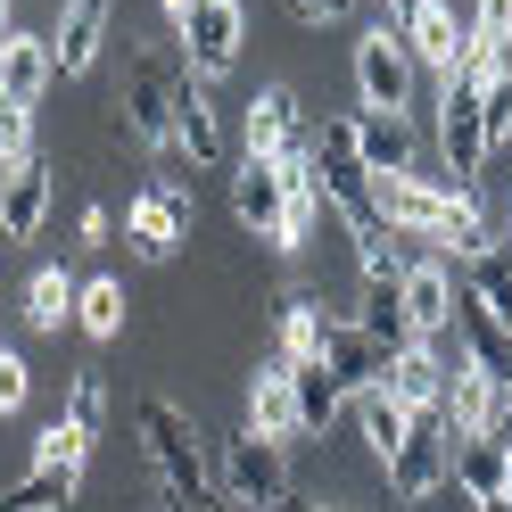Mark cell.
<instances>
[{
    "label": "cell",
    "instance_id": "7402d4cb",
    "mask_svg": "<svg viewBox=\"0 0 512 512\" xmlns=\"http://www.w3.org/2000/svg\"><path fill=\"white\" fill-rule=\"evenodd\" d=\"M405 323L413 339H438L455 323V273L446 265H405Z\"/></svg>",
    "mask_w": 512,
    "mask_h": 512
},
{
    "label": "cell",
    "instance_id": "8992f818",
    "mask_svg": "<svg viewBox=\"0 0 512 512\" xmlns=\"http://www.w3.org/2000/svg\"><path fill=\"white\" fill-rule=\"evenodd\" d=\"M223 496L232 504H256V512H281L298 488H290V455H281V438H256V430H240L232 446H223Z\"/></svg>",
    "mask_w": 512,
    "mask_h": 512
},
{
    "label": "cell",
    "instance_id": "c3c4849f",
    "mask_svg": "<svg viewBox=\"0 0 512 512\" xmlns=\"http://www.w3.org/2000/svg\"><path fill=\"white\" fill-rule=\"evenodd\" d=\"M215 512H232V504H215Z\"/></svg>",
    "mask_w": 512,
    "mask_h": 512
},
{
    "label": "cell",
    "instance_id": "484cf974",
    "mask_svg": "<svg viewBox=\"0 0 512 512\" xmlns=\"http://www.w3.org/2000/svg\"><path fill=\"white\" fill-rule=\"evenodd\" d=\"M42 215H50V166H42V157H25V166L9 174V207H0V232H9V240H34V232H42Z\"/></svg>",
    "mask_w": 512,
    "mask_h": 512
},
{
    "label": "cell",
    "instance_id": "4fadbf2b",
    "mask_svg": "<svg viewBox=\"0 0 512 512\" xmlns=\"http://www.w3.org/2000/svg\"><path fill=\"white\" fill-rule=\"evenodd\" d=\"M124 232H133V256H149V265H166V256L182 248V232H190V199L174 182H157V190H141L133 199V215H124Z\"/></svg>",
    "mask_w": 512,
    "mask_h": 512
},
{
    "label": "cell",
    "instance_id": "9c48e42d",
    "mask_svg": "<svg viewBox=\"0 0 512 512\" xmlns=\"http://www.w3.org/2000/svg\"><path fill=\"white\" fill-rule=\"evenodd\" d=\"M413 50L389 34V25H372L356 42V91H364V116H405L413 108Z\"/></svg>",
    "mask_w": 512,
    "mask_h": 512
},
{
    "label": "cell",
    "instance_id": "f546056e",
    "mask_svg": "<svg viewBox=\"0 0 512 512\" xmlns=\"http://www.w3.org/2000/svg\"><path fill=\"white\" fill-rule=\"evenodd\" d=\"M290 397H298V430H331L339 405H347V389L323 364H290Z\"/></svg>",
    "mask_w": 512,
    "mask_h": 512
},
{
    "label": "cell",
    "instance_id": "44dd1931",
    "mask_svg": "<svg viewBox=\"0 0 512 512\" xmlns=\"http://www.w3.org/2000/svg\"><path fill=\"white\" fill-rule=\"evenodd\" d=\"M42 83H50V42L42 34H0V100L34 108Z\"/></svg>",
    "mask_w": 512,
    "mask_h": 512
},
{
    "label": "cell",
    "instance_id": "ffe728a7",
    "mask_svg": "<svg viewBox=\"0 0 512 512\" xmlns=\"http://www.w3.org/2000/svg\"><path fill=\"white\" fill-rule=\"evenodd\" d=\"M463 298L488 306L496 323L512 331V240H479V248L463 256Z\"/></svg>",
    "mask_w": 512,
    "mask_h": 512
},
{
    "label": "cell",
    "instance_id": "ba28073f",
    "mask_svg": "<svg viewBox=\"0 0 512 512\" xmlns=\"http://www.w3.org/2000/svg\"><path fill=\"white\" fill-rule=\"evenodd\" d=\"M389 34L413 50V67L455 75V58H463V42H471V25L455 17V0H389Z\"/></svg>",
    "mask_w": 512,
    "mask_h": 512
},
{
    "label": "cell",
    "instance_id": "7bdbcfd3",
    "mask_svg": "<svg viewBox=\"0 0 512 512\" xmlns=\"http://www.w3.org/2000/svg\"><path fill=\"white\" fill-rule=\"evenodd\" d=\"M281 512H339V504H306V496H290V504H281Z\"/></svg>",
    "mask_w": 512,
    "mask_h": 512
},
{
    "label": "cell",
    "instance_id": "8d00e7d4",
    "mask_svg": "<svg viewBox=\"0 0 512 512\" xmlns=\"http://www.w3.org/2000/svg\"><path fill=\"white\" fill-rule=\"evenodd\" d=\"M0 157H9V166L34 157V108H9V100H0Z\"/></svg>",
    "mask_w": 512,
    "mask_h": 512
},
{
    "label": "cell",
    "instance_id": "5bb4252c",
    "mask_svg": "<svg viewBox=\"0 0 512 512\" xmlns=\"http://www.w3.org/2000/svg\"><path fill=\"white\" fill-rule=\"evenodd\" d=\"M323 372L339 380L347 397H364V389H389V356H380V347H372L356 323H339V314L323 323Z\"/></svg>",
    "mask_w": 512,
    "mask_h": 512
},
{
    "label": "cell",
    "instance_id": "603a6c76",
    "mask_svg": "<svg viewBox=\"0 0 512 512\" xmlns=\"http://www.w3.org/2000/svg\"><path fill=\"white\" fill-rule=\"evenodd\" d=\"M248 430L256 438H290L298 430V397H290V364H265L248 380Z\"/></svg>",
    "mask_w": 512,
    "mask_h": 512
},
{
    "label": "cell",
    "instance_id": "f6af8a7d",
    "mask_svg": "<svg viewBox=\"0 0 512 512\" xmlns=\"http://www.w3.org/2000/svg\"><path fill=\"white\" fill-rule=\"evenodd\" d=\"M496 504H504V512H512V479H504V496H496Z\"/></svg>",
    "mask_w": 512,
    "mask_h": 512
},
{
    "label": "cell",
    "instance_id": "7dc6e473",
    "mask_svg": "<svg viewBox=\"0 0 512 512\" xmlns=\"http://www.w3.org/2000/svg\"><path fill=\"white\" fill-rule=\"evenodd\" d=\"M479 512H504V504H479Z\"/></svg>",
    "mask_w": 512,
    "mask_h": 512
},
{
    "label": "cell",
    "instance_id": "60d3db41",
    "mask_svg": "<svg viewBox=\"0 0 512 512\" xmlns=\"http://www.w3.org/2000/svg\"><path fill=\"white\" fill-rule=\"evenodd\" d=\"M108 232H116V215L108 207H83V248H108Z\"/></svg>",
    "mask_w": 512,
    "mask_h": 512
},
{
    "label": "cell",
    "instance_id": "52a82bcc",
    "mask_svg": "<svg viewBox=\"0 0 512 512\" xmlns=\"http://www.w3.org/2000/svg\"><path fill=\"white\" fill-rule=\"evenodd\" d=\"M479 83H488V75L455 67V75H446V100H438V141H446V174H455V190H471V174L488 166V116H479Z\"/></svg>",
    "mask_w": 512,
    "mask_h": 512
},
{
    "label": "cell",
    "instance_id": "d6a6232c",
    "mask_svg": "<svg viewBox=\"0 0 512 512\" xmlns=\"http://www.w3.org/2000/svg\"><path fill=\"white\" fill-rule=\"evenodd\" d=\"M479 116H488V149L512 141V58H496V75L479 83Z\"/></svg>",
    "mask_w": 512,
    "mask_h": 512
},
{
    "label": "cell",
    "instance_id": "ee69618b",
    "mask_svg": "<svg viewBox=\"0 0 512 512\" xmlns=\"http://www.w3.org/2000/svg\"><path fill=\"white\" fill-rule=\"evenodd\" d=\"M9 174H17V166H9V157H0V207H9Z\"/></svg>",
    "mask_w": 512,
    "mask_h": 512
},
{
    "label": "cell",
    "instance_id": "836d02e7",
    "mask_svg": "<svg viewBox=\"0 0 512 512\" xmlns=\"http://www.w3.org/2000/svg\"><path fill=\"white\" fill-rule=\"evenodd\" d=\"M67 422H75L83 438H100V422H108V380H100V372H83V380H75V397H67Z\"/></svg>",
    "mask_w": 512,
    "mask_h": 512
},
{
    "label": "cell",
    "instance_id": "e0dca14e",
    "mask_svg": "<svg viewBox=\"0 0 512 512\" xmlns=\"http://www.w3.org/2000/svg\"><path fill=\"white\" fill-rule=\"evenodd\" d=\"M438 413H446V430L455 438H488V413H496V380L479 372L471 356L446 372V389H438Z\"/></svg>",
    "mask_w": 512,
    "mask_h": 512
},
{
    "label": "cell",
    "instance_id": "30bf717a",
    "mask_svg": "<svg viewBox=\"0 0 512 512\" xmlns=\"http://www.w3.org/2000/svg\"><path fill=\"white\" fill-rule=\"evenodd\" d=\"M446 471H455V430H446V413L430 405V413H413V422H405V446L389 455V488L413 504V496H430Z\"/></svg>",
    "mask_w": 512,
    "mask_h": 512
},
{
    "label": "cell",
    "instance_id": "277c9868",
    "mask_svg": "<svg viewBox=\"0 0 512 512\" xmlns=\"http://www.w3.org/2000/svg\"><path fill=\"white\" fill-rule=\"evenodd\" d=\"M174 91H182V50H141L133 83H124V124H133V141L166 157H174Z\"/></svg>",
    "mask_w": 512,
    "mask_h": 512
},
{
    "label": "cell",
    "instance_id": "74e56055",
    "mask_svg": "<svg viewBox=\"0 0 512 512\" xmlns=\"http://www.w3.org/2000/svg\"><path fill=\"white\" fill-rule=\"evenodd\" d=\"M17 405H25V364L0 347V413H17Z\"/></svg>",
    "mask_w": 512,
    "mask_h": 512
},
{
    "label": "cell",
    "instance_id": "d6986e66",
    "mask_svg": "<svg viewBox=\"0 0 512 512\" xmlns=\"http://www.w3.org/2000/svg\"><path fill=\"white\" fill-rule=\"evenodd\" d=\"M356 331L380 347V356H405L413 347V323H405V273H389V281H364V314H356Z\"/></svg>",
    "mask_w": 512,
    "mask_h": 512
},
{
    "label": "cell",
    "instance_id": "5b68a950",
    "mask_svg": "<svg viewBox=\"0 0 512 512\" xmlns=\"http://www.w3.org/2000/svg\"><path fill=\"white\" fill-rule=\"evenodd\" d=\"M248 157H265L281 174H314V124L298 116V91H256L248 100Z\"/></svg>",
    "mask_w": 512,
    "mask_h": 512
},
{
    "label": "cell",
    "instance_id": "b9f144b4",
    "mask_svg": "<svg viewBox=\"0 0 512 512\" xmlns=\"http://www.w3.org/2000/svg\"><path fill=\"white\" fill-rule=\"evenodd\" d=\"M190 9H199V0H166V17H174V34H182V25H190Z\"/></svg>",
    "mask_w": 512,
    "mask_h": 512
},
{
    "label": "cell",
    "instance_id": "3957f363",
    "mask_svg": "<svg viewBox=\"0 0 512 512\" xmlns=\"http://www.w3.org/2000/svg\"><path fill=\"white\" fill-rule=\"evenodd\" d=\"M372 166L356 149V116H331L323 133H314V190L347 215V232H380V207H372Z\"/></svg>",
    "mask_w": 512,
    "mask_h": 512
},
{
    "label": "cell",
    "instance_id": "d590c367",
    "mask_svg": "<svg viewBox=\"0 0 512 512\" xmlns=\"http://www.w3.org/2000/svg\"><path fill=\"white\" fill-rule=\"evenodd\" d=\"M471 42H479V50H496V58H512V0H479Z\"/></svg>",
    "mask_w": 512,
    "mask_h": 512
},
{
    "label": "cell",
    "instance_id": "83f0119b",
    "mask_svg": "<svg viewBox=\"0 0 512 512\" xmlns=\"http://www.w3.org/2000/svg\"><path fill=\"white\" fill-rule=\"evenodd\" d=\"M405 422H413V413H405L389 389H364V397H356V430H364V446L380 455V471H389V455L405 446Z\"/></svg>",
    "mask_w": 512,
    "mask_h": 512
},
{
    "label": "cell",
    "instance_id": "2e32d148",
    "mask_svg": "<svg viewBox=\"0 0 512 512\" xmlns=\"http://www.w3.org/2000/svg\"><path fill=\"white\" fill-rule=\"evenodd\" d=\"M323 298H306V290H290L273 306V364H323Z\"/></svg>",
    "mask_w": 512,
    "mask_h": 512
},
{
    "label": "cell",
    "instance_id": "ac0fdd59",
    "mask_svg": "<svg viewBox=\"0 0 512 512\" xmlns=\"http://www.w3.org/2000/svg\"><path fill=\"white\" fill-rule=\"evenodd\" d=\"M174 149L190 157V166H215L223 157V124H215V108H207V83L182 67V91H174Z\"/></svg>",
    "mask_w": 512,
    "mask_h": 512
},
{
    "label": "cell",
    "instance_id": "f35d334b",
    "mask_svg": "<svg viewBox=\"0 0 512 512\" xmlns=\"http://www.w3.org/2000/svg\"><path fill=\"white\" fill-rule=\"evenodd\" d=\"M347 9H356V0H290V17H298V25H339Z\"/></svg>",
    "mask_w": 512,
    "mask_h": 512
},
{
    "label": "cell",
    "instance_id": "7a4b0ae2",
    "mask_svg": "<svg viewBox=\"0 0 512 512\" xmlns=\"http://www.w3.org/2000/svg\"><path fill=\"white\" fill-rule=\"evenodd\" d=\"M372 207H380V223L389 232H413V240H446L455 256H471L479 240V199L471 190H438V182H422V174H380L372 182Z\"/></svg>",
    "mask_w": 512,
    "mask_h": 512
},
{
    "label": "cell",
    "instance_id": "ab89813d",
    "mask_svg": "<svg viewBox=\"0 0 512 512\" xmlns=\"http://www.w3.org/2000/svg\"><path fill=\"white\" fill-rule=\"evenodd\" d=\"M488 438L512 455V389H496V413H488Z\"/></svg>",
    "mask_w": 512,
    "mask_h": 512
},
{
    "label": "cell",
    "instance_id": "d4e9b609",
    "mask_svg": "<svg viewBox=\"0 0 512 512\" xmlns=\"http://www.w3.org/2000/svg\"><path fill=\"white\" fill-rule=\"evenodd\" d=\"M504 479H512V455H504L496 438H455V488H463L471 504H496Z\"/></svg>",
    "mask_w": 512,
    "mask_h": 512
},
{
    "label": "cell",
    "instance_id": "6da1fadb",
    "mask_svg": "<svg viewBox=\"0 0 512 512\" xmlns=\"http://www.w3.org/2000/svg\"><path fill=\"white\" fill-rule=\"evenodd\" d=\"M141 455H149V471H157V488H166V504L174 512H215L223 504V479H215V463H207V446H199V430H190V413L174 405V397H141Z\"/></svg>",
    "mask_w": 512,
    "mask_h": 512
},
{
    "label": "cell",
    "instance_id": "7c38bea8",
    "mask_svg": "<svg viewBox=\"0 0 512 512\" xmlns=\"http://www.w3.org/2000/svg\"><path fill=\"white\" fill-rule=\"evenodd\" d=\"M232 215L248 223L256 240L290 248V182H281V166H265V157H240V174H232Z\"/></svg>",
    "mask_w": 512,
    "mask_h": 512
},
{
    "label": "cell",
    "instance_id": "1f68e13d",
    "mask_svg": "<svg viewBox=\"0 0 512 512\" xmlns=\"http://www.w3.org/2000/svg\"><path fill=\"white\" fill-rule=\"evenodd\" d=\"M75 290H83V281H67V273H34V306H25V323H34V331L75 323Z\"/></svg>",
    "mask_w": 512,
    "mask_h": 512
},
{
    "label": "cell",
    "instance_id": "8fae6325",
    "mask_svg": "<svg viewBox=\"0 0 512 512\" xmlns=\"http://www.w3.org/2000/svg\"><path fill=\"white\" fill-rule=\"evenodd\" d=\"M240 34H248V17H240V0H199L182 25V67L215 83V75H232V58H240Z\"/></svg>",
    "mask_w": 512,
    "mask_h": 512
},
{
    "label": "cell",
    "instance_id": "f1b7e54d",
    "mask_svg": "<svg viewBox=\"0 0 512 512\" xmlns=\"http://www.w3.org/2000/svg\"><path fill=\"white\" fill-rule=\"evenodd\" d=\"M67 504H75V471L67 463H34L9 496H0V512H67Z\"/></svg>",
    "mask_w": 512,
    "mask_h": 512
},
{
    "label": "cell",
    "instance_id": "cb8c5ba5",
    "mask_svg": "<svg viewBox=\"0 0 512 512\" xmlns=\"http://www.w3.org/2000/svg\"><path fill=\"white\" fill-rule=\"evenodd\" d=\"M438 389H446V364H438V347H430V339H413L405 356L389 364V397H397L405 413H430V405H438Z\"/></svg>",
    "mask_w": 512,
    "mask_h": 512
},
{
    "label": "cell",
    "instance_id": "4dcf8cb0",
    "mask_svg": "<svg viewBox=\"0 0 512 512\" xmlns=\"http://www.w3.org/2000/svg\"><path fill=\"white\" fill-rule=\"evenodd\" d=\"M75 323L91 339H116L124 331V281H83V290H75Z\"/></svg>",
    "mask_w": 512,
    "mask_h": 512
},
{
    "label": "cell",
    "instance_id": "bcb514c9",
    "mask_svg": "<svg viewBox=\"0 0 512 512\" xmlns=\"http://www.w3.org/2000/svg\"><path fill=\"white\" fill-rule=\"evenodd\" d=\"M0 34H9V0H0Z\"/></svg>",
    "mask_w": 512,
    "mask_h": 512
},
{
    "label": "cell",
    "instance_id": "4316f807",
    "mask_svg": "<svg viewBox=\"0 0 512 512\" xmlns=\"http://www.w3.org/2000/svg\"><path fill=\"white\" fill-rule=\"evenodd\" d=\"M356 149L372 174H413V124L405 116H356Z\"/></svg>",
    "mask_w": 512,
    "mask_h": 512
},
{
    "label": "cell",
    "instance_id": "9a60e30c",
    "mask_svg": "<svg viewBox=\"0 0 512 512\" xmlns=\"http://www.w3.org/2000/svg\"><path fill=\"white\" fill-rule=\"evenodd\" d=\"M108 17H116V0H67V17L50 34V75H91V58L108 42Z\"/></svg>",
    "mask_w": 512,
    "mask_h": 512
},
{
    "label": "cell",
    "instance_id": "e575fe53",
    "mask_svg": "<svg viewBox=\"0 0 512 512\" xmlns=\"http://www.w3.org/2000/svg\"><path fill=\"white\" fill-rule=\"evenodd\" d=\"M83 455H91V438H83L75 422H50V430L34 438V463H67V471H83Z\"/></svg>",
    "mask_w": 512,
    "mask_h": 512
}]
</instances>
